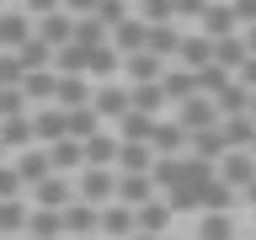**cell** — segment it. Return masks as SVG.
Here are the masks:
<instances>
[{"instance_id": "6da1fadb", "label": "cell", "mask_w": 256, "mask_h": 240, "mask_svg": "<svg viewBox=\"0 0 256 240\" xmlns=\"http://www.w3.org/2000/svg\"><path fill=\"white\" fill-rule=\"evenodd\" d=\"M32 38H38L48 54L70 48L75 43V11H64V6H32Z\"/></svg>"}, {"instance_id": "7a4b0ae2", "label": "cell", "mask_w": 256, "mask_h": 240, "mask_svg": "<svg viewBox=\"0 0 256 240\" xmlns=\"http://www.w3.org/2000/svg\"><path fill=\"white\" fill-rule=\"evenodd\" d=\"M112 192H118V171H80V187H75V203L86 208H107L112 203Z\"/></svg>"}, {"instance_id": "3957f363", "label": "cell", "mask_w": 256, "mask_h": 240, "mask_svg": "<svg viewBox=\"0 0 256 240\" xmlns=\"http://www.w3.org/2000/svg\"><path fill=\"white\" fill-rule=\"evenodd\" d=\"M187 144H192L187 128L176 123V118H160L155 134H150V155H155V160H176V150H187Z\"/></svg>"}, {"instance_id": "277c9868", "label": "cell", "mask_w": 256, "mask_h": 240, "mask_svg": "<svg viewBox=\"0 0 256 240\" xmlns=\"http://www.w3.org/2000/svg\"><path fill=\"white\" fill-rule=\"evenodd\" d=\"M27 38H32V11H27V6L0 11V54H16Z\"/></svg>"}, {"instance_id": "5b68a950", "label": "cell", "mask_w": 256, "mask_h": 240, "mask_svg": "<svg viewBox=\"0 0 256 240\" xmlns=\"http://www.w3.org/2000/svg\"><path fill=\"white\" fill-rule=\"evenodd\" d=\"M214 171H219V182H224L230 192H246V187L256 182V160L246 155V150H235V155H224L219 166H214Z\"/></svg>"}, {"instance_id": "8992f818", "label": "cell", "mask_w": 256, "mask_h": 240, "mask_svg": "<svg viewBox=\"0 0 256 240\" xmlns=\"http://www.w3.org/2000/svg\"><path fill=\"white\" fill-rule=\"evenodd\" d=\"M214 64V43H208L203 32H182V48H176V70H208Z\"/></svg>"}, {"instance_id": "52a82bcc", "label": "cell", "mask_w": 256, "mask_h": 240, "mask_svg": "<svg viewBox=\"0 0 256 240\" xmlns=\"http://www.w3.org/2000/svg\"><path fill=\"white\" fill-rule=\"evenodd\" d=\"M176 123L187 128V134H208V128H219V112H214V102H208V96H192V102H182V107H176Z\"/></svg>"}, {"instance_id": "ba28073f", "label": "cell", "mask_w": 256, "mask_h": 240, "mask_svg": "<svg viewBox=\"0 0 256 240\" xmlns=\"http://www.w3.org/2000/svg\"><path fill=\"white\" fill-rule=\"evenodd\" d=\"M32 203L43 208V214H64V208L75 203V187H70L64 176H48V182H38V187H32Z\"/></svg>"}, {"instance_id": "9c48e42d", "label": "cell", "mask_w": 256, "mask_h": 240, "mask_svg": "<svg viewBox=\"0 0 256 240\" xmlns=\"http://www.w3.org/2000/svg\"><path fill=\"white\" fill-rule=\"evenodd\" d=\"M160 192L150 176H118V192H112V203L118 208H144V203H155Z\"/></svg>"}, {"instance_id": "30bf717a", "label": "cell", "mask_w": 256, "mask_h": 240, "mask_svg": "<svg viewBox=\"0 0 256 240\" xmlns=\"http://www.w3.org/2000/svg\"><path fill=\"white\" fill-rule=\"evenodd\" d=\"M166 70H171V64L155 59V54H134V59H123L128 86H160V80H166Z\"/></svg>"}, {"instance_id": "8fae6325", "label": "cell", "mask_w": 256, "mask_h": 240, "mask_svg": "<svg viewBox=\"0 0 256 240\" xmlns=\"http://www.w3.org/2000/svg\"><path fill=\"white\" fill-rule=\"evenodd\" d=\"M171 219H176V214H171V208H166V203H160V198H155V203H144V208H134V235H166V230H171Z\"/></svg>"}, {"instance_id": "7c38bea8", "label": "cell", "mask_w": 256, "mask_h": 240, "mask_svg": "<svg viewBox=\"0 0 256 240\" xmlns=\"http://www.w3.org/2000/svg\"><path fill=\"white\" fill-rule=\"evenodd\" d=\"M198 22H203V38L208 43H219V38H235V6H203V16H198Z\"/></svg>"}, {"instance_id": "4fadbf2b", "label": "cell", "mask_w": 256, "mask_h": 240, "mask_svg": "<svg viewBox=\"0 0 256 240\" xmlns=\"http://www.w3.org/2000/svg\"><path fill=\"white\" fill-rule=\"evenodd\" d=\"M80 155H86V166H91V171H112V160H118V134H107V128H102L96 139L80 144Z\"/></svg>"}, {"instance_id": "5bb4252c", "label": "cell", "mask_w": 256, "mask_h": 240, "mask_svg": "<svg viewBox=\"0 0 256 240\" xmlns=\"http://www.w3.org/2000/svg\"><path fill=\"white\" fill-rule=\"evenodd\" d=\"M150 166H155L150 144H118V160H112L118 176H150Z\"/></svg>"}, {"instance_id": "9a60e30c", "label": "cell", "mask_w": 256, "mask_h": 240, "mask_svg": "<svg viewBox=\"0 0 256 240\" xmlns=\"http://www.w3.org/2000/svg\"><path fill=\"white\" fill-rule=\"evenodd\" d=\"M54 107H59V112H80V107H91V86H86V80L59 75V80H54Z\"/></svg>"}, {"instance_id": "2e32d148", "label": "cell", "mask_w": 256, "mask_h": 240, "mask_svg": "<svg viewBox=\"0 0 256 240\" xmlns=\"http://www.w3.org/2000/svg\"><path fill=\"white\" fill-rule=\"evenodd\" d=\"M166 107H171V102H166V91H160V86H128V112H144V118H166Z\"/></svg>"}, {"instance_id": "e0dca14e", "label": "cell", "mask_w": 256, "mask_h": 240, "mask_svg": "<svg viewBox=\"0 0 256 240\" xmlns=\"http://www.w3.org/2000/svg\"><path fill=\"white\" fill-rule=\"evenodd\" d=\"M219 139H224V155H235V150H251L256 123H251V118H219Z\"/></svg>"}, {"instance_id": "ac0fdd59", "label": "cell", "mask_w": 256, "mask_h": 240, "mask_svg": "<svg viewBox=\"0 0 256 240\" xmlns=\"http://www.w3.org/2000/svg\"><path fill=\"white\" fill-rule=\"evenodd\" d=\"M91 112L118 123V118L128 112V86H102V91H91Z\"/></svg>"}, {"instance_id": "d6986e66", "label": "cell", "mask_w": 256, "mask_h": 240, "mask_svg": "<svg viewBox=\"0 0 256 240\" xmlns=\"http://www.w3.org/2000/svg\"><path fill=\"white\" fill-rule=\"evenodd\" d=\"M48 171H54V176H64V171H86V155H80V144H75V139L48 144Z\"/></svg>"}, {"instance_id": "ffe728a7", "label": "cell", "mask_w": 256, "mask_h": 240, "mask_svg": "<svg viewBox=\"0 0 256 240\" xmlns=\"http://www.w3.org/2000/svg\"><path fill=\"white\" fill-rule=\"evenodd\" d=\"M160 91H166V102H171V107H182V102H192V96H198V75H192V70H166Z\"/></svg>"}, {"instance_id": "44dd1931", "label": "cell", "mask_w": 256, "mask_h": 240, "mask_svg": "<svg viewBox=\"0 0 256 240\" xmlns=\"http://www.w3.org/2000/svg\"><path fill=\"white\" fill-rule=\"evenodd\" d=\"M0 150H16V155H27V150H32V112H27V118H6V123H0Z\"/></svg>"}, {"instance_id": "7402d4cb", "label": "cell", "mask_w": 256, "mask_h": 240, "mask_svg": "<svg viewBox=\"0 0 256 240\" xmlns=\"http://www.w3.org/2000/svg\"><path fill=\"white\" fill-rule=\"evenodd\" d=\"M64 139V112L59 107H48V112H32V144H59Z\"/></svg>"}, {"instance_id": "603a6c76", "label": "cell", "mask_w": 256, "mask_h": 240, "mask_svg": "<svg viewBox=\"0 0 256 240\" xmlns=\"http://www.w3.org/2000/svg\"><path fill=\"white\" fill-rule=\"evenodd\" d=\"M246 59H251V54H246V43H240V32H235V38H219V43H214V70H224L230 80H235V70H240Z\"/></svg>"}, {"instance_id": "cb8c5ba5", "label": "cell", "mask_w": 256, "mask_h": 240, "mask_svg": "<svg viewBox=\"0 0 256 240\" xmlns=\"http://www.w3.org/2000/svg\"><path fill=\"white\" fill-rule=\"evenodd\" d=\"M64 219V235H91V230H102V208H86V203H70L59 214Z\"/></svg>"}, {"instance_id": "d4e9b609", "label": "cell", "mask_w": 256, "mask_h": 240, "mask_svg": "<svg viewBox=\"0 0 256 240\" xmlns=\"http://www.w3.org/2000/svg\"><path fill=\"white\" fill-rule=\"evenodd\" d=\"M150 134H155V118H144V112L118 118V144H150Z\"/></svg>"}, {"instance_id": "484cf974", "label": "cell", "mask_w": 256, "mask_h": 240, "mask_svg": "<svg viewBox=\"0 0 256 240\" xmlns=\"http://www.w3.org/2000/svg\"><path fill=\"white\" fill-rule=\"evenodd\" d=\"M235 203H240V192H230V187L219 182V176H214V182H208V187L198 192V208H203V214H230Z\"/></svg>"}, {"instance_id": "4316f807", "label": "cell", "mask_w": 256, "mask_h": 240, "mask_svg": "<svg viewBox=\"0 0 256 240\" xmlns=\"http://www.w3.org/2000/svg\"><path fill=\"white\" fill-rule=\"evenodd\" d=\"M16 176H22V187H38V182H48V150H27V155H16Z\"/></svg>"}, {"instance_id": "83f0119b", "label": "cell", "mask_w": 256, "mask_h": 240, "mask_svg": "<svg viewBox=\"0 0 256 240\" xmlns=\"http://www.w3.org/2000/svg\"><path fill=\"white\" fill-rule=\"evenodd\" d=\"M75 48H86V54H91V48H107V27H102L91 11H75Z\"/></svg>"}, {"instance_id": "f1b7e54d", "label": "cell", "mask_w": 256, "mask_h": 240, "mask_svg": "<svg viewBox=\"0 0 256 240\" xmlns=\"http://www.w3.org/2000/svg\"><path fill=\"white\" fill-rule=\"evenodd\" d=\"M11 59H16V64H22V75H38V70H54V54H48V48H43V43H38V38H27V43L16 48Z\"/></svg>"}, {"instance_id": "f546056e", "label": "cell", "mask_w": 256, "mask_h": 240, "mask_svg": "<svg viewBox=\"0 0 256 240\" xmlns=\"http://www.w3.org/2000/svg\"><path fill=\"white\" fill-rule=\"evenodd\" d=\"M54 70H38V75H27L22 80V96H27V107H38V102H43V107H54Z\"/></svg>"}, {"instance_id": "4dcf8cb0", "label": "cell", "mask_w": 256, "mask_h": 240, "mask_svg": "<svg viewBox=\"0 0 256 240\" xmlns=\"http://www.w3.org/2000/svg\"><path fill=\"white\" fill-rule=\"evenodd\" d=\"M102 230H107L112 240H134V208L107 203V208H102Z\"/></svg>"}, {"instance_id": "1f68e13d", "label": "cell", "mask_w": 256, "mask_h": 240, "mask_svg": "<svg viewBox=\"0 0 256 240\" xmlns=\"http://www.w3.org/2000/svg\"><path fill=\"white\" fill-rule=\"evenodd\" d=\"M86 59H91V54H86V48H59V54H54V75H70V80H86Z\"/></svg>"}, {"instance_id": "d6a6232c", "label": "cell", "mask_w": 256, "mask_h": 240, "mask_svg": "<svg viewBox=\"0 0 256 240\" xmlns=\"http://www.w3.org/2000/svg\"><path fill=\"white\" fill-rule=\"evenodd\" d=\"M27 235H32V240H59V235H64V219H59V214L32 208V214H27Z\"/></svg>"}, {"instance_id": "836d02e7", "label": "cell", "mask_w": 256, "mask_h": 240, "mask_svg": "<svg viewBox=\"0 0 256 240\" xmlns=\"http://www.w3.org/2000/svg\"><path fill=\"white\" fill-rule=\"evenodd\" d=\"M198 160H208V166H219L224 160V139H219V128H208V134H192V144H187Z\"/></svg>"}, {"instance_id": "e575fe53", "label": "cell", "mask_w": 256, "mask_h": 240, "mask_svg": "<svg viewBox=\"0 0 256 240\" xmlns=\"http://www.w3.org/2000/svg\"><path fill=\"white\" fill-rule=\"evenodd\" d=\"M123 70V59L112 54V48H91V59H86V75H96V80H107L112 86V75Z\"/></svg>"}, {"instance_id": "d590c367", "label": "cell", "mask_w": 256, "mask_h": 240, "mask_svg": "<svg viewBox=\"0 0 256 240\" xmlns=\"http://www.w3.org/2000/svg\"><path fill=\"white\" fill-rule=\"evenodd\" d=\"M198 240H235V219L230 214H203L198 219Z\"/></svg>"}, {"instance_id": "8d00e7d4", "label": "cell", "mask_w": 256, "mask_h": 240, "mask_svg": "<svg viewBox=\"0 0 256 240\" xmlns=\"http://www.w3.org/2000/svg\"><path fill=\"white\" fill-rule=\"evenodd\" d=\"M27 214H32V208L22 203V198H11V203H0V230H27Z\"/></svg>"}, {"instance_id": "74e56055", "label": "cell", "mask_w": 256, "mask_h": 240, "mask_svg": "<svg viewBox=\"0 0 256 240\" xmlns=\"http://www.w3.org/2000/svg\"><path fill=\"white\" fill-rule=\"evenodd\" d=\"M6 118H27V96H22V86L16 91H0V123Z\"/></svg>"}, {"instance_id": "f35d334b", "label": "cell", "mask_w": 256, "mask_h": 240, "mask_svg": "<svg viewBox=\"0 0 256 240\" xmlns=\"http://www.w3.org/2000/svg\"><path fill=\"white\" fill-rule=\"evenodd\" d=\"M22 80H27V75H22V64H16L11 54H0V91H16Z\"/></svg>"}, {"instance_id": "ab89813d", "label": "cell", "mask_w": 256, "mask_h": 240, "mask_svg": "<svg viewBox=\"0 0 256 240\" xmlns=\"http://www.w3.org/2000/svg\"><path fill=\"white\" fill-rule=\"evenodd\" d=\"M11 198H22V176L16 166H0V203H11Z\"/></svg>"}, {"instance_id": "60d3db41", "label": "cell", "mask_w": 256, "mask_h": 240, "mask_svg": "<svg viewBox=\"0 0 256 240\" xmlns=\"http://www.w3.org/2000/svg\"><path fill=\"white\" fill-rule=\"evenodd\" d=\"M235 86H246V91L256 96V59H246V64L235 70Z\"/></svg>"}, {"instance_id": "b9f144b4", "label": "cell", "mask_w": 256, "mask_h": 240, "mask_svg": "<svg viewBox=\"0 0 256 240\" xmlns=\"http://www.w3.org/2000/svg\"><path fill=\"white\" fill-rule=\"evenodd\" d=\"M240 43H246V54L256 59V27H246V32H240Z\"/></svg>"}, {"instance_id": "7bdbcfd3", "label": "cell", "mask_w": 256, "mask_h": 240, "mask_svg": "<svg viewBox=\"0 0 256 240\" xmlns=\"http://www.w3.org/2000/svg\"><path fill=\"white\" fill-rule=\"evenodd\" d=\"M240 203H256V182H251V187H246V192H240Z\"/></svg>"}, {"instance_id": "ee69618b", "label": "cell", "mask_w": 256, "mask_h": 240, "mask_svg": "<svg viewBox=\"0 0 256 240\" xmlns=\"http://www.w3.org/2000/svg\"><path fill=\"white\" fill-rule=\"evenodd\" d=\"M246 118H251V123H256V96H251V112H246Z\"/></svg>"}, {"instance_id": "f6af8a7d", "label": "cell", "mask_w": 256, "mask_h": 240, "mask_svg": "<svg viewBox=\"0 0 256 240\" xmlns=\"http://www.w3.org/2000/svg\"><path fill=\"white\" fill-rule=\"evenodd\" d=\"M246 155H251V160H256V139H251V150H246Z\"/></svg>"}, {"instance_id": "bcb514c9", "label": "cell", "mask_w": 256, "mask_h": 240, "mask_svg": "<svg viewBox=\"0 0 256 240\" xmlns=\"http://www.w3.org/2000/svg\"><path fill=\"white\" fill-rule=\"evenodd\" d=\"M134 240H155V235H134Z\"/></svg>"}, {"instance_id": "7dc6e473", "label": "cell", "mask_w": 256, "mask_h": 240, "mask_svg": "<svg viewBox=\"0 0 256 240\" xmlns=\"http://www.w3.org/2000/svg\"><path fill=\"white\" fill-rule=\"evenodd\" d=\"M0 166H6V150H0Z\"/></svg>"}]
</instances>
